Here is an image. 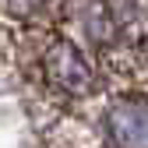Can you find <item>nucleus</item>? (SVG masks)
Segmentation results:
<instances>
[{
  "instance_id": "obj_1",
  "label": "nucleus",
  "mask_w": 148,
  "mask_h": 148,
  "mask_svg": "<svg viewBox=\"0 0 148 148\" xmlns=\"http://www.w3.org/2000/svg\"><path fill=\"white\" fill-rule=\"evenodd\" d=\"M46 78H49L53 88L67 92V95H81L92 85V71L81 57V49L74 42H67V39H60L46 53Z\"/></svg>"
},
{
  "instance_id": "obj_2",
  "label": "nucleus",
  "mask_w": 148,
  "mask_h": 148,
  "mask_svg": "<svg viewBox=\"0 0 148 148\" xmlns=\"http://www.w3.org/2000/svg\"><path fill=\"white\" fill-rule=\"evenodd\" d=\"M109 138L120 148H148V102L123 99L109 113Z\"/></svg>"
}]
</instances>
